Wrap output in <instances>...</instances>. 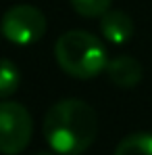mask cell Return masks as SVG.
Segmentation results:
<instances>
[{
	"instance_id": "obj_2",
	"label": "cell",
	"mask_w": 152,
	"mask_h": 155,
	"mask_svg": "<svg viewBox=\"0 0 152 155\" xmlns=\"http://www.w3.org/2000/svg\"><path fill=\"white\" fill-rule=\"evenodd\" d=\"M54 57L58 67L67 76L77 80L96 78L106 69L108 63L106 48L100 42V38H96L85 29L65 31L54 44Z\"/></svg>"
},
{
	"instance_id": "obj_8",
	"label": "cell",
	"mask_w": 152,
	"mask_h": 155,
	"mask_svg": "<svg viewBox=\"0 0 152 155\" xmlns=\"http://www.w3.org/2000/svg\"><path fill=\"white\" fill-rule=\"evenodd\" d=\"M19 84H21V74L17 65L8 59H0V99L15 94Z\"/></svg>"
},
{
	"instance_id": "obj_10",
	"label": "cell",
	"mask_w": 152,
	"mask_h": 155,
	"mask_svg": "<svg viewBox=\"0 0 152 155\" xmlns=\"http://www.w3.org/2000/svg\"><path fill=\"white\" fill-rule=\"evenodd\" d=\"M40 155H52V153H40Z\"/></svg>"
},
{
	"instance_id": "obj_3",
	"label": "cell",
	"mask_w": 152,
	"mask_h": 155,
	"mask_svg": "<svg viewBox=\"0 0 152 155\" xmlns=\"http://www.w3.org/2000/svg\"><path fill=\"white\" fill-rule=\"evenodd\" d=\"M46 17L40 8L31 4H15L2 15L0 34L13 44L27 46L40 42L46 34Z\"/></svg>"
},
{
	"instance_id": "obj_1",
	"label": "cell",
	"mask_w": 152,
	"mask_h": 155,
	"mask_svg": "<svg viewBox=\"0 0 152 155\" xmlns=\"http://www.w3.org/2000/svg\"><path fill=\"white\" fill-rule=\"evenodd\" d=\"M98 136V115L81 99H63L44 117V138L58 155H81Z\"/></svg>"
},
{
	"instance_id": "obj_5",
	"label": "cell",
	"mask_w": 152,
	"mask_h": 155,
	"mask_svg": "<svg viewBox=\"0 0 152 155\" xmlns=\"http://www.w3.org/2000/svg\"><path fill=\"white\" fill-rule=\"evenodd\" d=\"M106 76L108 80L119 86V88H135L140 82H142V76H144V69H142V63L129 54H119L115 59H110L106 63Z\"/></svg>"
},
{
	"instance_id": "obj_4",
	"label": "cell",
	"mask_w": 152,
	"mask_h": 155,
	"mask_svg": "<svg viewBox=\"0 0 152 155\" xmlns=\"http://www.w3.org/2000/svg\"><path fill=\"white\" fill-rule=\"evenodd\" d=\"M31 113L15 101H0V153L19 155L31 140Z\"/></svg>"
},
{
	"instance_id": "obj_9",
	"label": "cell",
	"mask_w": 152,
	"mask_h": 155,
	"mask_svg": "<svg viewBox=\"0 0 152 155\" xmlns=\"http://www.w3.org/2000/svg\"><path fill=\"white\" fill-rule=\"evenodd\" d=\"M69 2L77 15L85 19H94V17H102L110 8L113 0H69Z\"/></svg>"
},
{
	"instance_id": "obj_7",
	"label": "cell",
	"mask_w": 152,
	"mask_h": 155,
	"mask_svg": "<svg viewBox=\"0 0 152 155\" xmlns=\"http://www.w3.org/2000/svg\"><path fill=\"white\" fill-rule=\"evenodd\" d=\"M113 155H152V132H133L125 136Z\"/></svg>"
},
{
	"instance_id": "obj_6",
	"label": "cell",
	"mask_w": 152,
	"mask_h": 155,
	"mask_svg": "<svg viewBox=\"0 0 152 155\" xmlns=\"http://www.w3.org/2000/svg\"><path fill=\"white\" fill-rule=\"evenodd\" d=\"M102 36L113 44H127L133 38V21L123 11H106L100 17Z\"/></svg>"
}]
</instances>
